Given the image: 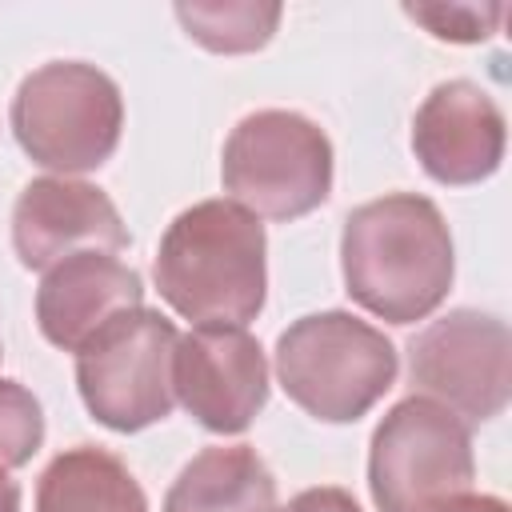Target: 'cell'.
Wrapping results in <instances>:
<instances>
[{"label":"cell","instance_id":"d6986e66","mask_svg":"<svg viewBox=\"0 0 512 512\" xmlns=\"http://www.w3.org/2000/svg\"><path fill=\"white\" fill-rule=\"evenodd\" d=\"M444 512H508V504L500 500V496H476V492H464V496H456Z\"/></svg>","mask_w":512,"mask_h":512},{"label":"cell","instance_id":"8fae6325","mask_svg":"<svg viewBox=\"0 0 512 512\" xmlns=\"http://www.w3.org/2000/svg\"><path fill=\"white\" fill-rule=\"evenodd\" d=\"M412 152L436 184H480L504 160V112L480 84L444 80L416 108Z\"/></svg>","mask_w":512,"mask_h":512},{"label":"cell","instance_id":"30bf717a","mask_svg":"<svg viewBox=\"0 0 512 512\" xmlns=\"http://www.w3.org/2000/svg\"><path fill=\"white\" fill-rule=\"evenodd\" d=\"M12 248L24 268L48 272L72 252H124L128 228L104 188L72 176H40L16 196Z\"/></svg>","mask_w":512,"mask_h":512},{"label":"cell","instance_id":"ac0fdd59","mask_svg":"<svg viewBox=\"0 0 512 512\" xmlns=\"http://www.w3.org/2000/svg\"><path fill=\"white\" fill-rule=\"evenodd\" d=\"M276 512H364V508L352 500V492L324 484V488H304V492H296V496H292L284 508H276Z\"/></svg>","mask_w":512,"mask_h":512},{"label":"cell","instance_id":"ba28073f","mask_svg":"<svg viewBox=\"0 0 512 512\" xmlns=\"http://www.w3.org/2000/svg\"><path fill=\"white\" fill-rule=\"evenodd\" d=\"M508 324L480 308H452L408 344V372L420 396L444 404L464 424H484L504 412L512 392Z\"/></svg>","mask_w":512,"mask_h":512},{"label":"cell","instance_id":"5bb4252c","mask_svg":"<svg viewBox=\"0 0 512 512\" xmlns=\"http://www.w3.org/2000/svg\"><path fill=\"white\" fill-rule=\"evenodd\" d=\"M36 512H148V500L120 456L76 444L40 472Z\"/></svg>","mask_w":512,"mask_h":512},{"label":"cell","instance_id":"44dd1931","mask_svg":"<svg viewBox=\"0 0 512 512\" xmlns=\"http://www.w3.org/2000/svg\"><path fill=\"white\" fill-rule=\"evenodd\" d=\"M0 360H4V348H0Z\"/></svg>","mask_w":512,"mask_h":512},{"label":"cell","instance_id":"ffe728a7","mask_svg":"<svg viewBox=\"0 0 512 512\" xmlns=\"http://www.w3.org/2000/svg\"><path fill=\"white\" fill-rule=\"evenodd\" d=\"M0 512H20V484L0 468Z\"/></svg>","mask_w":512,"mask_h":512},{"label":"cell","instance_id":"9c48e42d","mask_svg":"<svg viewBox=\"0 0 512 512\" xmlns=\"http://www.w3.org/2000/svg\"><path fill=\"white\" fill-rule=\"evenodd\" d=\"M172 396L220 436L244 432L268 404V360L260 340L236 324H196L172 352Z\"/></svg>","mask_w":512,"mask_h":512},{"label":"cell","instance_id":"e0dca14e","mask_svg":"<svg viewBox=\"0 0 512 512\" xmlns=\"http://www.w3.org/2000/svg\"><path fill=\"white\" fill-rule=\"evenodd\" d=\"M404 12L424 24L436 40L452 44H480L500 32V20L508 16L504 4H404Z\"/></svg>","mask_w":512,"mask_h":512},{"label":"cell","instance_id":"2e32d148","mask_svg":"<svg viewBox=\"0 0 512 512\" xmlns=\"http://www.w3.org/2000/svg\"><path fill=\"white\" fill-rule=\"evenodd\" d=\"M44 444V408L20 384L0 376V468H24Z\"/></svg>","mask_w":512,"mask_h":512},{"label":"cell","instance_id":"8992f818","mask_svg":"<svg viewBox=\"0 0 512 512\" xmlns=\"http://www.w3.org/2000/svg\"><path fill=\"white\" fill-rule=\"evenodd\" d=\"M224 192L264 220H300L332 192V144L292 108L248 112L224 140Z\"/></svg>","mask_w":512,"mask_h":512},{"label":"cell","instance_id":"7c38bea8","mask_svg":"<svg viewBox=\"0 0 512 512\" xmlns=\"http://www.w3.org/2000/svg\"><path fill=\"white\" fill-rule=\"evenodd\" d=\"M140 272L112 252H72L52 264L36 288V324L48 344L80 352L108 320L140 308Z\"/></svg>","mask_w":512,"mask_h":512},{"label":"cell","instance_id":"3957f363","mask_svg":"<svg viewBox=\"0 0 512 512\" xmlns=\"http://www.w3.org/2000/svg\"><path fill=\"white\" fill-rule=\"evenodd\" d=\"M396 372L392 340L344 308L300 316L276 340L280 388L324 424L360 420L396 384Z\"/></svg>","mask_w":512,"mask_h":512},{"label":"cell","instance_id":"4fadbf2b","mask_svg":"<svg viewBox=\"0 0 512 512\" xmlns=\"http://www.w3.org/2000/svg\"><path fill=\"white\" fill-rule=\"evenodd\" d=\"M164 512H276V480L248 444L204 448L172 480Z\"/></svg>","mask_w":512,"mask_h":512},{"label":"cell","instance_id":"7a4b0ae2","mask_svg":"<svg viewBox=\"0 0 512 512\" xmlns=\"http://www.w3.org/2000/svg\"><path fill=\"white\" fill-rule=\"evenodd\" d=\"M156 292L192 324H236L260 316L268 296V236L260 216L236 200L184 208L156 248Z\"/></svg>","mask_w":512,"mask_h":512},{"label":"cell","instance_id":"5b68a950","mask_svg":"<svg viewBox=\"0 0 512 512\" xmlns=\"http://www.w3.org/2000/svg\"><path fill=\"white\" fill-rule=\"evenodd\" d=\"M472 480V432L456 412L428 396L384 412L368 444V492L380 512H444Z\"/></svg>","mask_w":512,"mask_h":512},{"label":"cell","instance_id":"52a82bcc","mask_svg":"<svg viewBox=\"0 0 512 512\" xmlns=\"http://www.w3.org/2000/svg\"><path fill=\"white\" fill-rule=\"evenodd\" d=\"M176 324L152 308H132L108 320L76 352V388L92 420L112 432H140L164 420L172 396Z\"/></svg>","mask_w":512,"mask_h":512},{"label":"cell","instance_id":"9a60e30c","mask_svg":"<svg viewBox=\"0 0 512 512\" xmlns=\"http://www.w3.org/2000/svg\"><path fill=\"white\" fill-rule=\"evenodd\" d=\"M176 20L184 32L208 52H256L272 40L280 24V4L256 0H224V4H176Z\"/></svg>","mask_w":512,"mask_h":512},{"label":"cell","instance_id":"277c9868","mask_svg":"<svg viewBox=\"0 0 512 512\" xmlns=\"http://www.w3.org/2000/svg\"><path fill=\"white\" fill-rule=\"evenodd\" d=\"M8 120L32 164L76 176L112 160L124 128V96L96 64L52 60L20 80Z\"/></svg>","mask_w":512,"mask_h":512},{"label":"cell","instance_id":"6da1fadb","mask_svg":"<svg viewBox=\"0 0 512 512\" xmlns=\"http://www.w3.org/2000/svg\"><path fill=\"white\" fill-rule=\"evenodd\" d=\"M348 296L388 320H428L452 288L456 256L444 212L416 192H388L348 212L340 236Z\"/></svg>","mask_w":512,"mask_h":512}]
</instances>
